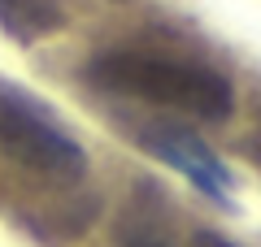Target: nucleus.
I'll use <instances>...</instances> for the list:
<instances>
[{
    "label": "nucleus",
    "instance_id": "nucleus-1",
    "mask_svg": "<svg viewBox=\"0 0 261 247\" xmlns=\"http://www.w3.org/2000/svg\"><path fill=\"white\" fill-rule=\"evenodd\" d=\"M87 78L105 91L183 109L200 121H226L235 113V87L226 74L166 52H105L87 65Z\"/></svg>",
    "mask_w": 261,
    "mask_h": 247
},
{
    "label": "nucleus",
    "instance_id": "nucleus-2",
    "mask_svg": "<svg viewBox=\"0 0 261 247\" xmlns=\"http://www.w3.org/2000/svg\"><path fill=\"white\" fill-rule=\"evenodd\" d=\"M0 152L13 165L53 182H79L87 169V152L65 135L48 113L18 96H0Z\"/></svg>",
    "mask_w": 261,
    "mask_h": 247
},
{
    "label": "nucleus",
    "instance_id": "nucleus-3",
    "mask_svg": "<svg viewBox=\"0 0 261 247\" xmlns=\"http://www.w3.org/2000/svg\"><path fill=\"white\" fill-rule=\"evenodd\" d=\"M140 143L148 147L157 161H166L170 169H178L196 191H205L209 200H218V204L231 208L235 178H231V169H226V161L196 135V130L178 126V121H148V126H140Z\"/></svg>",
    "mask_w": 261,
    "mask_h": 247
},
{
    "label": "nucleus",
    "instance_id": "nucleus-4",
    "mask_svg": "<svg viewBox=\"0 0 261 247\" xmlns=\"http://www.w3.org/2000/svg\"><path fill=\"white\" fill-rule=\"evenodd\" d=\"M65 22L57 0H0V30L13 44H35Z\"/></svg>",
    "mask_w": 261,
    "mask_h": 247
},
{
    "label": "nucleus",
    "instance_id": "nucleus-5",
    "mask_svg": "<svg viewBox=\"0 0 261 247\" xmlns=\"http://www.w3.org/2000/svg\"><path fill=\"white\" fill-rule=\"evenodd\" d=\"M118 247H178L170 230H161L152 217H130L118 230Z\"/></svg>",
    "mask_w": 261,
    "mask_h": 247
},
{
    "label": "nucleus",
    "instance_id": "nucleus-6",
    "mask_svg": "<svg viewBox=\"0 0 261 247\" xmlns=\"http://www.w3.org/2000/svg\"><path fill=\"white\" fill-rule=\"evenodd\" d=\"M192 247H235L226 234H218V230H196L192 234Z\"/></svg>",
    "mask_w": 261,
    "mask_h": 247
},
{
    "label": "nucleus",
    "instance_id": "nucleus-7",
    "mask_svg": "<svg viewBox=\"0 0 261 247\" xmlns=\"http://www.w3.org/2000/svg\"><path fill=\"white\" fill-rule=\"evenodd\" d=\"M248 152H252V156L261 161V135H257V143H248Z\"/></svg>",
    "mask_w": 261,
    "mask_h": 247
}]
</instances>
